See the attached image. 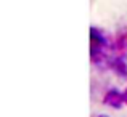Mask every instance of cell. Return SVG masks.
<instances>
[{
  "label": "cell",
  "instance_id": "6da1fadb",
  "mask_svg": "<svg viewBox=\"0 0 127 117\" xmlns=\"http://www.w3.org/2000/svg\"><path fill=\"white\" fill-rule=\"evenodd\" d=\"M105 103L111 108H121L124 101V93H119L118 90H109L105 95Z\"/></svg>",
  "mask_w": 127,
  "mask_h": 117
},
{
  "label": "cell",
  "instance_id": "277c9868",
  "mask_svg": "<svg viewBox=\"0 0 127 117\" xmlns=\"http://www.w3.org/2000/svg\"><path fill=\"white\" fill-rule=\"evenodd\" d=\"M98 117H108V116H98Z\"/></svg>",
  "mask_w": 127,
  "mask_h": 117
},
{
  "label": "cell",
  "instance_id": "7a4b0ae2",
  "mask_svg": "<svg viewBox=\"0 0 127 117\" xmlns=\"http://www.w3.org/2000/svg\"><path fill=\"white\" fill-rule=\"evenodd\" d=\"M113 69H114L118 74H121V75L127 74V68H126V64H124L122 59H114V61H113Z\"/></svg>",
  "mask_w": 127,
  "mask_h": 117
},
{
  "label": "cell",
  "instance_id": "3957f363",
  "mask_svg": "<svg viewBox=\"0 0 127 117\" xmlns=\"http://www.w3.org/2000/svg\"><path fill=\"white\" fill-rule=\"evenodd\" d=\"M124 101L127 103V90H126V93H124Z\"/></svg>",
  "mask_w": 127,
  "mask_h": 117
}]
</instances>
